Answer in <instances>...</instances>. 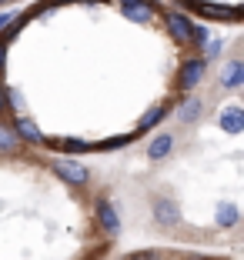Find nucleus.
Instances as JSON below:
<instances>
[{
    "label": "nucleus",
    "instance_id": "nucleus-4",
    "mask_svg": "<svg viewBox=\"0 0 244 260\" xmlns=\"http://www.w3.org/2000/svg\"><path fill=\"white\" fill-rule=\"evenodd\" d=\"M204 77V60H191V63H184L181 70V87H194Z\"/></svg>",
    "mask_w": 244,
    "mask_h": 260
},
{
    "label": "nucleus",
    "instance_id": "nucleus-3",
    "mask_svg": "<svg viewBox=\"0 0 244 260\" xmlns=\"http://www.w3.org/2000/svg\"><path fill=\"white\" fill-rule=\"evenodd\" d=\"M154 217H157L160 223H177L181 220V210H177L174 200H157V204H154Z\"/></svg>",
    "mask_w": 244,
    "mask_h": 260
},
{
    "label": "nucleus",
    "instance_id": "nucleus-17",
    "mask_svg": "<svg viewBox=\"0 0 244 260\" xmlns=\"http://www.w3.org/2000/svg\"><path fill=\"white\" fill-rule=\"evenodd\" d=\"M0 70H4V44H0Z\"/></svg>",
    "mask_w": 244,
    "mask_h": 260
},
{
    "label": "nucleus",
    "instance_id": "nucleus-19",
    "mask_svg": "<svg viewBox=\"0 0 244 260\" xmlns=\"http://www.w3.org/2000/svg\"><path fill=\"white\" fill-rule=\"evenodd\" d=\"M191 260H207V257H191Z\"/></svg>",
    "mask_w": 244,
    "mask_h": 260
},
{
    "label": "nucleus",
    "instance_id": "nucleus-7",
    "mask_svg": "<svg viewBox=\"0 0 244 260\" xmlns=\"http://www.w3.org/2000/svg\"><path fill=\"white\" fill-rule=\"evenodd\" d=\"M14 134H17L20 140H31V144L44 140V137H40V130H37V123H34V120H27V117H23V120H17V130H14Z\"/></svg>",
    "mask_w": 244,
    "mask_h": 260
},
{
    "label": "nucleus",
    "instance_id": "nucleus-18",
    "mask_svg": "<svg viewBox=\"0 0 244 260\" xmlns=\"http://www.w3.org/2000/svg\"><path fill=\"white\" fill-rule=\"evenodd\" d=\"M0 107H4V87H0Z\"/></svg>",
    "mask_w": 244,
    "mask_h": 260
},
{
    "label": "nucleus",
    "instance_id": "nucleus-16",
    "mask_svg": "<svg viewBox=\"0 0 244 260\" xmlns=\"http://www.w3.org/2000/svg\"><path fill=\"white\" fill-rule=\"evenodd\" d=\"M7 23H10V14H4V17H0V30H4Z\"/></svg>",
    "mask_w": 244,
    "mask_h": 260
},
{
    "label": "nucleus",
    "instance_id": "nucleus-10",
    "mask_svg": "<svg viewBox=\"0 0 244 260\" xmlns=\"http://www.w3.org/2000/svg\"><path fill=\"white\" fill-rule=\"evenodd\" d=\"M160 117H164V107H151V110H147V114H144V120L138 123V130H151L154 123L160 120Z\"/></svg>",
    "mask_w": 244,
    "mask_h": 260
},
{
    "label": "nucleus",
    "instance_id": "nucleus-1",
    "mask_svg": "<svg viewBox=\"0 0 244 260\" xmlns=\"http://www.w3.org/2000/svg\"><path fill=\"white\" fill-rule=\"evenodd\" d=\"M57 174H61L67 184H87V167H80L77 160H61L57 164Z\"/></svg>",
    "mask_w": 244,
    "mask_h": 260
},
{
    "label": "nucleus",
    "instance_id": "nucleus-9",
    "mask_svg": "<svg viewBox=\"0 0 244 260\" xmlns=\"http://www.w3.org/2000/svg\"><path fill=\"white\" fill-rule=\"evenodd\" d=\"M241 80H244V63H241V60H234V63H231L228 70H224L221 84H224V87H237Z\"/></svg>",
    "mask_w": 244,
    "mask_h": 260
},
{
    "label": "nucleus",
    "instance_id": "nucleus-12",
    "mask_svg": "<svg viewBox=\"0 0 244 260\" xmlns=\"http://www.w3.org/2000/svg\"><path fill=\"white\" fill-rule=\"evenodd\" d=\"M198 110H201V100H187V104H181V114L177 117H181V120H191Z\"/></svg>",
    "mask_w": 244,
    "mask_h": 260
},
{
    "label": "nucleus",
    "instance_id": "nucleus-8",
    "mask_svg": "<svg viewBox=\"0 0 244 260\" xmlns=\"http://www.w3.org/2000/svg\"><path fill=\"white\" fill-rule=\"evenodd\" d=\"M124 14L134 17V20H147V17H151V7H147L144 0H124Z\"/></svg>",
    "mask_w": 244,
    "mask_h": 260
},
{
    "label": "nucleus",
    "instance_id": "nucleus-5",
    "mask_svg": "<svg viewBox=\"0 0 244 260\" xmlns=\"http://www.w3.org/2000/svg\"><path fill=\"white\" fill-rule=\"evenodd\" d=\"M171 147H174V140H171L168 134H160V137L151 140V147H147V157H151V160H160V157H168V153H171Z\"/></svg>",
    "mask_w": 244,
    "mask_h": 260
},
{
    "label": "nucleus",
    "instance_id": "nucleus-2",
    "mask_svg": "<svg viewBox=\"0 0 244 260\" xmlns=\"http://www.w3.org/2000/svg\"><path fill=\"white\" fill-rule=\"evenodd\" d=\"M97 220H100V227L107 230V234H117V230H121V220H117V210L111 204H107V200H100L97 204Z\"/></svg>",
    "mask_w": 244,
    "mask_h": 260
},
{
    "label": "nucleus",
    "instance_id": "nucleus-14",
    "mask_svg": "<svg viewBox=\"0 0 244 260\" xmlns=\"http://www.w3.org/2000/svg\"><path fill=\"white\" fill-rule=\"evenodd\" d=\"M234 220H237V210H234L231 204H224V207H221V223H224V227H231Z\"/></svg>",
    "mask_w": 244,
    "mask_h": 260
},
{
    "label": "nucleus",
    "instance_id": "nucleus-6",
    "mask_svg": "<svg viewBox=\"0 0 244 260\" xmlns=\"http://www.w3.org/2000/svg\"><path fill=\"white\" fill-rule=\"evenodd\" d=\"M168 27L174 30V37H181V40L194 37V27H191V20H184L181 14H168Z\"/></svg>",
    "mask_w": 244,
    "mask_h": 260
},
{
    "label": "nucleus",
    "instance_id": "nucleus-13",
    "mask_svg": "<svg viewBox=\"0 0 244 260\" xmlns=\"http://www.w3.org/2000/svg\"><path fill=\"white\" fill-rule=\"evenodd\" d=\"M0 147L4 150H10V147H17V134L10 127H0Z\"/></svg>",
    "mask_w": 244,
    "mask_h": 260
},
{
    "label": "nucleus",
    "instance_id": "nucleus-15",
    "mask_svg": "<svg viewBox=\"0 0 244 260\" xmlns=\"http://www.w3.org/2000/svg\"><path fill=\"white\" fill-rule=\"evenodd\" d=\"M121 260H160V253H151V250H141V253H127Z\"/></svg>",
    "mask_w": 244,
    "mask_h": 260
},
{
    "label": "nucleus",
    "instance_id": "nucleus-11",
    "mask_svg": "<svg viewBox=\"0 0 244 260\" xmlns=\"http://www.w3.org/2000/svg\"><path fill=\"white\" fill-rule=\"evenodd\" d=\"M241 110H228V117H224V127L231 130V134H237V130H241Z\"/></svg>",
    "mask_w": 244,
    "mask_h": 260
}]
</instances>
